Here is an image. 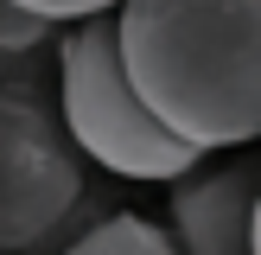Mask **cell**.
Returning a JSON list of instances; mask_svg holds the SVG:
<instances>
[{
	"mask_svg": "<svg viewBox=\"0 0 261 255\" xmlns=\"http://www.w3.org/2000/svg\"><path fill=\"white\" fill-rule=\"evenodd\" d=\"M115 51L147 115L185 147L261 134V0H121Z\"/></svg>",
	"mask_w": 261,
	"mask_h": 255,
	"instance_id": "6da1fadb",
	"label": "cell"
},
{
	"mask_svg": "<svg viewBox=\"0 0 261 255\" xmlns=\"http://www.w3.org/2000/svg\"><path fill=\"white\" fill-rule=\"evenodd\" d=\"M58 121L83 160L109 166L115 178H140V185H172L178 172L204 160L178 134H166L134 96L115 51V13H89L70 19L58 38Z\"/></svg>",
	"mask_w": 261,
	"mask_h": 255,
	"instance_id": "7a4b0ae2",
	"label": "cell"
},
{
	"mask_svg": "<svg viewBox=\"0 0 261 255\" xmlns=\"http://www.w3.org/2000/svg\"><path fill=\"white\" fill-rule=\"evenodd\" d=\"M83 198V153L58 109L32 89H0V249L45 242Z\"/></svg>",
	"mask_w": 261,
	"mask_h": 255,
	"instance_id": "3957f363",
	"label": "cell"
},
{
	"mask_svg": "<svg viewBox=\"0 0 261 255\" xmlns=\"http://www.w3.org/2000/svg\"><path fill=\"white\" fill-rule=\"evenodd\" d=\"M261 160L255 140L204 153L191 172L172 178V242L178 255H261Z\"/></svg>",
	"mask_w": 261,
	"mask_h": 255,
	"instance_id": "277c9868",
	"label": "cell"
},
{
	"mask_svg": "<svg viewBox=\"0 0 261 255\" xmlns=\"http://www.w3.org/2000/svg\"><path fill=\"white\" fill-rule=\"evenodd\" d=\"M70 255H178V242H172V230H160L153 217L121 211V217H109V223H96Z\"/></svg>",
	"mask_w": 261,
	"mask_h": 255,
	"instance_id": "5b68a950",
	"label": "cell"
},
{
	"mask_svg": "<svg viewBox=\"0 0 261 255\" xmlns=\"http://www.w3.org/2000/svg\"><path fill=\"white\" fill-rule=\"evenodd\" d=\"M51 32H58L51 19H38V13H25V7H13V0H0V58H19V51L45 45Z\"/></svg>",
	"mask_w": 261,
	"mask_h": 255,
	"instance_id": "8992f818",
	"label": "cell"
},
{
	"mask_svg": "<svg viewBox=\"0 0 261 255\" xmlns=\"http://www.w3.org/2000/svg\"><path fill=\"white\" fill-rule=\"evenodd\" d=\"M13 7L38 13V19H51V26H70V19H89V13H115L121 0H13Z\"/></svg>",
	"mask_w": 261,
	"mask_h": 255,
	"instance_id": "52a82bcc",
	"label": "cell"
}]
</instances>
